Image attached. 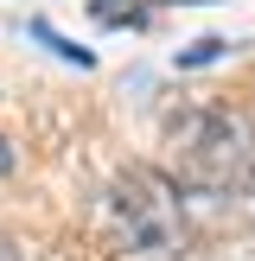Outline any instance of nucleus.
<instances>
[{"instance_id":"1","label":"nucleus","mask_w":255,"mask_h":261,"mask_svg":"<svg viewBox=\"0 0 255 261\" xmlns=\"http://www.w3.org/2000/svg\"><path fill=\"white\" fill-rule=\"evenodd\" d=\"M166 140L178 147L185 178L198 191H211V198H236V185L255 166V134L230 109H185V115H172L166 121Z\"/></svg>"},{"instance_id":"2","label":"nucleus","mask_w":255,"mask_h":261,"mask_svg":"<svg viewBox=\"0 0 255 261\" xmlns=\"http://www.w3.org/2000/svg\"><path fill=\"white\" fill-rule=\"evenodd\" d=\"M109 217H115V236H121L134 255H172L178 242H185L178 191L166 185L160 172H147V166H128V172L109 185Z\"/></svg>"},{"instance_id":"3","label":"nucleus","mask_w":255,"mask_h":261,"mask_svg":"<svg viewBox=\"0 0 255 261\" xmlns=\"http://www.w3.org/2000/svg\"><path fill=\"white\" fill-rule=\"evenodd\" d=\"M236 198H249V217H255V166H249V178L236 185Z\"/></svg>"},{"instance_id":"4","label":"nucleus","mask_w":255,"mask_h":261,"mask_svg":"<svg viewBox=\"0 0 255 261\" xmlns=\"http://www.w3.org/2000/svg\"><path fill=\"white\" fill-rule=\"evenodd\" d=\"M0 261H26V255H19V249H13V242H7V236H0Z\"/></svg>"},{"instance_id":"5","label":"nucleus","mask_w":255,"mask_h":261,"mask_svg":"<svg viewBox=\"0 0 255 261\" xmlns=\"http://www.w3.org/2000/svg\"><path fill=\"white\" fill-rule=\"evenodd\" d=\"M13 172V153H7V140H0V178H7Z\"/></svg>"}]
</instances>
